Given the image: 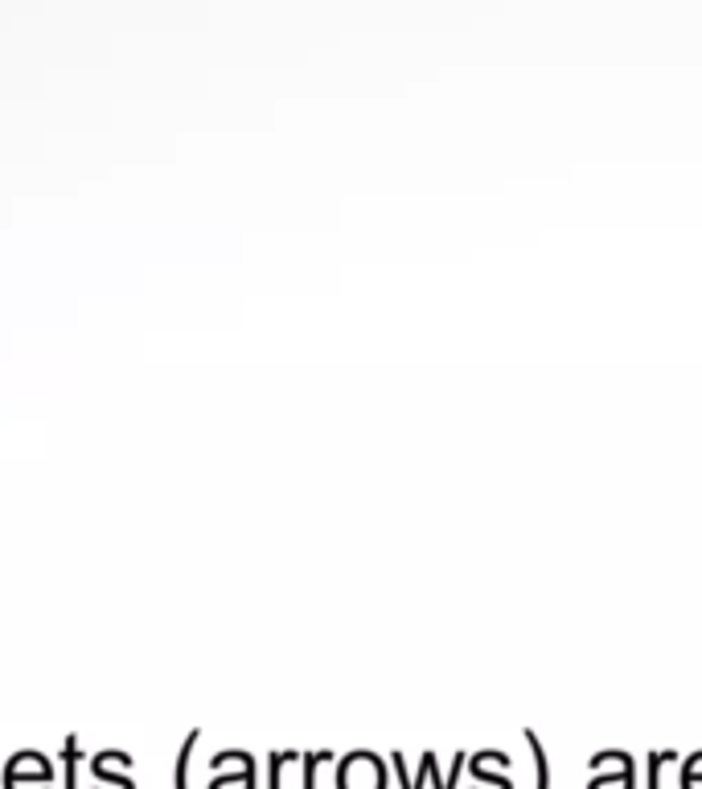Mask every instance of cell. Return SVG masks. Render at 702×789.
<instances>
[{
    "mask_svg": "<svg viewBox=\"0 0 702 789\" xmlns=\"http://www.w3.org/2000/svg\"><path fill=\"white\" fill-rule=\"evenodd\" d=\"M62 761H66V789H78V785H74V765H78V740H74V736L66 740V757H62Z\"/></svg>",
    "mask_w": 702,
    "mask_h": 789,
    "instance_id": "cell-3",
    "label": "cell"
},
{
    "mask_svg": "<svg viewBox=\"0 0 702 789\" xmlns=\"http://www.w3.org/2000/svg\"><path fill=\"white\" fill-rule=\"evenodd\" d=\"M193 744H198V732H189L181 753H177V789H189V757H193Z\"/></svg>",
    "mask_w": 702,
    "mask_h": 789,
    "instance_id": "cell-2",
    "label": "cell"
},
{
    "mask_svg": "<svg viewBox=\"0 0 702 789\" xmlns=\"http://www.w3.org/2000/svg\"><path fill=\"white\" fill-rule=\"evenodd\" d=\"M526 740H530V748H534V777H538V789H551V761H546V753H542V744H538L534 732H526Z\"/></svg>",
    "mask_w": 702,
    "mask_h": 789,
    "instance_id": "cell-1",
    "label": "cell"
}]
</instances>
